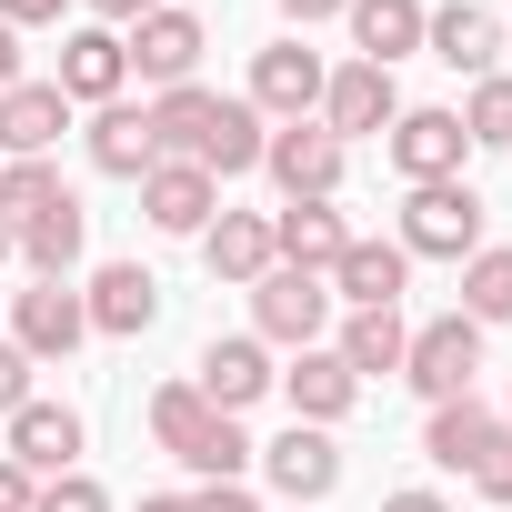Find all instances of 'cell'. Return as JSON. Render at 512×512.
<instances>
[{"label":"cell","instance_id":"cell-1","mask_svg":"<svg viewBox=\"0 0 512 512\" xmlns=\"http://www.w3.org/2000/svg\"><path fill=\"white\" fill-rule=\"evenodd\" d=\"M151 442H161L181 472H201V482H241L251 462H262V442H251L231 412H211L191 382H161V392H151Z\"/></svg>","mask_w":512,"mask_h":512},{"label":"cell","instance_id":"cell-2","mask_svg":"<svg viewBox=\"0 0 512 512\" xmlns=\"http://www.w3.org/2000/svg\"><path fill=\"white\" fill-rule=\"evenodd\" d=\"M482 191L472 181H412L402 191V251L412 262H472L482 251Z\"/></svg>","mask_w":512,"mask_h":512},{"label":"cell","instance_id":"cell-3","mask_svg":"<svg viewBox=\"0 0 512 512\" xmlns=\"http://www.w3.org/2000/svg\"><path fill=\"white\" fill-rule=\"evenodd\" d=\"M251 332H262V342H282V352H312V342L332 332V282H322V272L272 262L262 282H251Z\"/></svg>","mask_w":512,"mask_h":512},{"label":"cell","instance_id":"cell-4","mask_svg":"<svg viewBox=\"0 0 512 512\" xmlns=\"http://www.w3.org/2000/svg\"><path fill=\"white\" fill-rule=\"evenodd\" d=\"M402 382H412L422 402H462V392L482 382V322H462V312L422 322L412 352H402Z\"/></svg>","mask_w":512,"mask_h":512},{"label":"cell","instance_id":"cell-5","mask_svg":"<svg viewBox=\"0 0 512 512\" xmlns=\"http://www.w3.org/2000/svg\"><path fill=\"white\" fill-rule=\"evenodd\" d=\"M382 151H392V171H402V181H462V161H472V131H462V111L422 101V111H402V121L382 131Z\"/></svg>","mask_w":512,"mask_h":512},{"label":"cell","instance_id":"cell-6","mask_svg":"<svg viewBox=\"0 0 512 512\" xmlns=\"http://www.w3.org/2000/svg\"><path fill=\"white\" fill-rule=\"evenodd\" d=\"M272 382H282V372H272V342H262V332H221V342L191 362V392H201L211 412H231V422L262 402Z\"/></svg>","mask_w":512,"mask_h":512},{"label":"cell","instance_id":"cell-7","mask_svg":"<svg viewBox=\"0 0 512 512\" xmlns=\"http://www.w3.org/2000/svg\"><path fill=\"white\" fill-rule=\"evenodd\" d=\"M322 81H332V71H322L312 41H272V51H251V91H241V101L262 111V121H312V111H322Z\"/></svg>","mask_w":512,"mask_h":512},{"label":"cell","instance_id":"cell-8","mask_svg":"<svg viewBox=\"0 0 512 512\" xmlns=\"http://www.w3.org/2000/svg\"><path fill=\"white\" fill-rule=\"evenodd\" d=\"M121 51H131V71H141L151 91H181V81L201 71L211 31H201V11H171V0H161L151 21H131V31H121Z\"/></svg>","mask_w":512,"mask_h":512},{"label":"cell","instance_id":"cell-9","mask_svg":"<svg viewBox=\"0 0 512 512\" xmlns=\"http://www.w3.org/2000/svg\"><path fill=\"white\" fill-rule=\"evenodd\" d=\"M312 121L352 151L362 131H392V121H402V81H392V71H372V61H342V71L322 81V111H312Z\"/></svg>","mask_w":512,"mask_h":512},{"label":"cell","instance_id":"cell-10","mask_svg":"<svg viewBox=\"0 0 512 512\" xmlns=\"http://www.w3.org/2000/svg\"><path fill=\"white\" fill-rule=\"evenodd\" d=\"M262 171H272L292 201H332V191H342V171H352V151H342L322 121H282V131L262 141Z\"/></svg>","mask_w":512,"mask_h":512},{"label":"cell","instance_id":"cell-11","mask_svg":"<svg viewBox=\"0 0 512 512\" xmlns=\"http://www.w3.org/2000/svg\"><path fill=\"white\" fill-rule=\"evenodd\" d=\"M11 342H21L31 362H71V352L91 342L81 292H71V282H31V292H11Z\"/></svg>","mask_w":512,"mask_h":512},{"label":"cell","instance_id":"cell-12","mask_svg":"<svg viewBox=\"0 0 512 512\" xmlns=\"http://www.w3.org/2000/svg\"><path fill=\"white\" fill-rule=\"evenodd\" d=\"M81 442H91V432H81V412L31 392V402L11 412V442H0V452H11L31 482H51V472H81Z\"/></svg>","mask_w":512,"mask_h":512},{"label":"cell","instance_id":"cell-13","mask_svg":"<svg viewBox=\"0 0 512 512\" xmlns=\"http://www.w3.org/2000/svg\"><path fill=\"white\" fill-rule=\"evenodd\" d=\"M262 472H272V492H282V502H302V512H312V502H332V492H342V442H332V432H312V422H292L282 442H262Z\"/></svg>","mask_w":512,"mask_h":512},{"label":"cell","instance_id":"cell-14","mask_svg":"<svg viewBox=\"0 0 512 512\" xmlns=\"http://www.w3.org/2000/svg\"><path fill=\"white\" fill-rule=\"evenodd\" d=\"M61 101L81 111H101V101H121V81H131V51H121V31H101V21H81V31H61Z\"/></svg>","mask_w":512,"mask_h":512},{"label":"cell","instance_id":"cell-15","mask_svg":"<svg viewBox=\"0 0 512 512\" xmlns=\"http://www.w3.org/2000/svg\"><path fill=\"white\" fill-rule=\"evenodd\" d=\"M402 292H412V251L352 231V251L332 262V302H352V312H402Z\"/></svg>","mask_w":512,"mask_h":512},{"label":"cell","instance_id":"cell-16","mask_svg":"<svg viewBox=\"0 0 512 512\" xmlns=\"http://www.w3.org/2000/svg\"><path fill=\"white\" fill-rule=\"evenodd\" d=\"M61 131H71L61 81H11V91H0V161H51Z\"/></svg>","mask_w":512,"mask_h":512},{"label":"cell","instance_id":"cell-17","mask_svg":"<svg viewBox=\"0 0 512 512\" xmlns=\"http://www.w3.org/2000/svg\"><path fill=\"white\" fill-rule=\"evenodd\" d=\"M422 51H432L442 71L492 81V61H502V11H482V0H442V11L422 21Z\"/></svg>","mask_w":512,"mask_h":512},{"label":"cell","instance_id":"cell-18","mask_svg":"<svg viewBox=\"0 0 512 512\" xmlns=\"http://www.w3.org/2000/svg\"><path fill=\"white\" fill-rule=\"evenodd\" d=\"M141 211H151V231H171V241H201V231H211V211H221V181H211V171H191V161H151V181H141Z\"/></svg>","mask_w":512,"mask_h":512},{"label":"cell","instance_id":"cell-19","mask_svg":"<svg viewBox=\"0 0 512 512\" xmlns=\"http://www.w3.org/2000/svg\"><path fill=\"white\" fill-rule=\"evenodd\" d=\"M81 312H91V332L141 342V332L161 322V282H151L141 262H101V272H91V292H81Z\"/></svg>","mask_w":512,"mask_h":512},{"label":"cell","instance_id":"cell-20","mask_svg":"<svg viewBox=\"0 0 512 512\" xmlns=\"http://www.w3.org/2000/svg\"><path fill=\"white\" fill-rule=\"evenodd\" d=\"M201 262H211V282H231V292H251L282 251H272V211H211V231H201Z\"/></svg>","mask_w":512,"mask_h":512},{"label":"cell","instance_id":"cell-21","mask_svg":"<svg viewBox=\"0 0 512 512\" xmlns=\"http://www.w3.org/2000/svg\"><path fill=\"white\" fill-rule=\"evenodd\" d=\"M282 392H292V422H312V432H332L352 402H362V382H352V362L332 352V342H312V352H292V372H282Z\"/></svg>","mask_w":512,"mask_h":512},{"label":"cell","instance_id":"cell-22","mask_svg":"<svg viewBox=\"0 0 512 512\" xmlns=\"http://www.w3.org/2000/svg\"><path fill=\"white\" fill-rule=\"evenodd\" d=\"M272 251H282L292 272H322V282H332V262L352 251V221H342L332 201H282V211H272Z\"/></svg>","mask_w":512,"mask_h":512},{"label":"cell","instance_id":"cell-23","mask_svg":"<svg viewBox=\"0 0 512 512\" xmlns=\"http://www.w3.org/2000/svg\"><path fill=\"white\" fill-rule=\"evenodd\" d=\"M81 141H91V171H111V181H151V161H161V141H151V111H141V101H101Z\"/></svg>","mask_w":512,"mask_h":512},{"label":"cell","instance_id":"cell-24","mask_svg":"<svg viewBox=\"0 0 512 512\" xmlns=\"http://www.w3.org/2000/svg\"><path fill=\"white\" fill-rule=\"evenodd\" d=\"M342 21H352V61L392 71V61H412V51H422V21H432V11H422V0H352Z\"/></svg>","mask_w":512,"mask_h":512},{"label":"cell","instance_id":"cell-25","mask_svg":"<svg viewBox=\"0 0 512 512\" xmlns=\"http://www.w3.org/2000/svg\"><path fill=\"white\" fill-rule=\"evenodd\" d=\"M11 241H21V262H31V282H71V262H81V241H91V211H81V201L61 191V201H51V211H31V221H21Z\"/></svg>","mask_w":512,"mask_h":512},{"label":"cell","instance_id":"cell-26","mask_svg":"<svg viewBox=\"0 0 512 512\" xmlns=\"http://www.w3.org/2000/svg\"><path fill=\"white\" fill-rule=\"evenodd\" d=\"M492 432H502V412H492L482 392H462V402H432V422H422V452H432L442 472H472V462L492 452Z\"/></svg>","mask_w":512,"mask_h":512},{"label":"cell","instance_id":"cell-27","mask_svg":"<svg viewBox=\"0 0 512 512\" xmlns=\"http://www.w3.org/2000/svg\"><path fill=\"white\" fill-rule=\"evenodd\" d=\"M332 352L352 362V382H392V372H402V352H412V322H402V312H352Z\"/></svg>","mask_w":512,"mask_h":512},{"label":"cell","instance_id":"cell-28","mask_svg":"<svg viewBox=\"0 0 512 512\" xmlns=\"http://www.w3.org/2000/svg\"><path fill=\"white\" fill-rule=\"evenodd\" d=\"M462 322H482V332H492V322H512V251H492V241H482L472 262H462Z\"/></svg>","mask_w":512,"mask_h":512},{"label":"cell","instance_id":"cell-29","mask_svg":"<svg viewBox=\"0 0 512 512\" xmlns=\"http://www.w3.org/2000/svg\"><path fill=\"white\" fill-rule=\"evenodd\" d=\"M61 191H71V181H61V161H0V221H11V231H21L31 211H51Z\"/></svg>","mask_w":512,"mask_h":512},{"label":"cell","instance_id":"cell-30","mask_svg":"<svg viewBox=\"0 0 512 512\" xmlns=\"http://www.w3.org/2000/svg\"><path fill=\"white\" fill-rule=\"evenodd\" d=\"M462 131H472V151H512V71L472 81V101H462Z\"/></svg>","mask_w":512,"mask_h":512},{"label":"cell","instance_id":"cell-31","mask_svg":"<svg viewBox=\"0 0 512 512\" xmlns=\"http://www.w3.org/2000/svg\"><path fill=\"white\" fill-rule=\"evenodd\" d=\"M31 512H111V492H101L91 472H51V482L31 492Z\"/></svg>","mask_w":512,"mask_h":512},{"label":"cell","instance_id":"cell-32","mask_svg":"<svg viewBox=\"0 0 512 512\" xmlns=\"http://www.w3.org/2000/svg\"><path fill=\"white\" fill-rule=\"evenodd\" d=\"M472 492H482V502H512V422H502V432H492V452L472 462Z\"/></svg>","mask_w":512,"mask_h":512},{"label":"cell","instance_id":"cell-33","mask_svg":"<svg viewBox=\"0 0 512 512\" xmlns=\"http://www.w3.org/2000/svg\"><path fill=\"white\" fill-rule=\"evenodd\" d=\"M31 372H41V362H31L21 342H0V422H11V412L31 402Z\"/></svg>","mask_w":512,"mask_h":512},{"label":"cell","instance_id":"cell-34","mask_svg":"<svg viewBox=\"0 0 512 512\" xmlns=\"http://www.w3.org/2000/svg\"><path fill=\"white\" fill-rule=\"evenodd\" d=\"M191 512H262V502H251L241 482H201V492H191Z\"/></svg>","mask_w":512,"mask_h":512},{"label":"cell","instance_id":"cell-35","mask_svg":"<svg viewBox=\"0 0 512 512\" xmlns=\"http://www.w3.org/2000/svg\"><path fill=\"white\" fill-rule=\"evenodd\" d=\"M0 21H11V31H51V21H61V0H0Z\"/></svg>","mask_w":512,"mask_h":512},{"label":"cell","instance_id":"cell-36","mask_svg":"<svg viewBox=\"0 0 512 512\" xmlns=\"http://www.w3.org/2000/svg\"><path fill=\"white\" fill-rule=\"evenodd\" d=\"M151 11H161V0H91V21H101V31H131V21H151Z\"/></svg>","mask_w":512,"mask_h":512},{"label":"cell","instance_id":"cell-37","mask_svg":"<svg viewBox=\"0 0 512 512\" xmlns=\"http://www.w3.org/2000/svg\"><path fill=\"white\" fill-rule=\"evenodd\" d=\"M31 492H41V482H31L11 452H0V512H31Z\"/></svg>","mask_w":512,"mask_h":512},{"label":"cell","instance_id":"cell-38","mask_svg":"<svg viewBox=\"0 0 512 512\" xmlns=\"http://www.w3.org/2000/svg\"><path fill=\"white\" fill-rule=\"evenodd\" d=\"M342 11H352V0H282V21H302V31L312 21H342Z\"/></svg>","mask_w":512,"mask_h":512},{"label":"cell","instance_id":"cell-39","mask_svg":"<svg viewBox=\"0 0 512 512\" xmlns=\"http://www.w3.org/2000/svg\"><path fill=\"white\" fill-rule=\"evenodd\" d=\"M382 512H452L442 492H382Z\"/></svg>","mask_w":512,"mask_h":512},{"label":"cell","instance_id":"cell-40","mask_svg":"<svg viewBox=\"0 0 512 512\" xmlns=\"http://www.w3.org/2000/svg\"><path fill=\"white\" fill-rule=\"evenodd\" d=\"M11 81H21V31L0 21V91H11Z\"/></svg>","mask_w":512,"mask_h":512},{"label":"cell","instance_id":"cell-41","mask_svg":"<svg viewBox=\"0 0 512 512\" xmlns=\"http://www.w3.org/2000/svg\"><path fill=\"white\" fill-rule=\"evenodd\" d=\"M141 512H191V492H151V502H141Z\"/></svg>","mask_w":512,"mask_h":512},{"label":"cell","instance_id":"cell-42","mask_svg":"<svg viewBox=\"0 0 512 512\" xmlns=\"http://www.w3.org/2000/svg\"><path fill=\"white\" fill-rule=\"evenodd\" d=\"M0 262H21V241H11V221H0Z\"/></svg>","mask_w":512,"mask_h":512},{"label":"cell","instance_id":"cell-43","mask_svg":"<svg viewBox=\"0 0 512 512\" xmlns=\"http://www.w3.org/2000/svg\"><path fill=\"white\" fill-rule=\"evenodd\" d=\"M502 422H512V412H502Z\"/></svg>","mask_w":512,"mask_h":512}]
</instances>
